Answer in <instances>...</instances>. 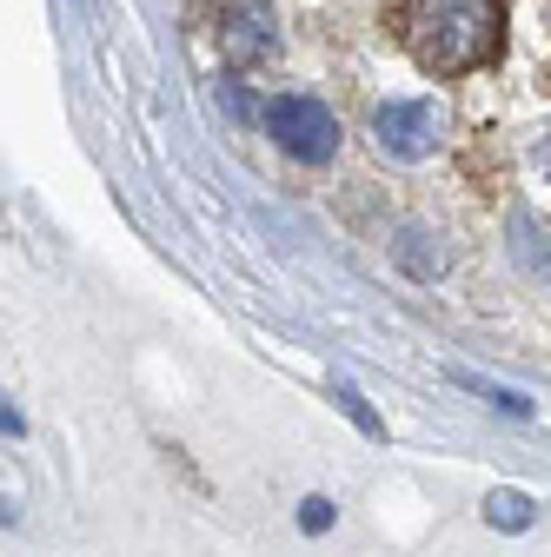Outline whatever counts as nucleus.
<instances>
[{"instance_id":"obj_5","label":"nucleus","mask_w":551,"mask_h":557,"mask_svg":"<svg viewBox=\"0 0 551 557\" xmlns=\"http://www.w3.org/2000/svg\"><path fill=\"white\" fill-rule=\"evenodd\" d=\"M266 47H272V40H266V8L253 0L240 21H226V53H233V60H259Z\"/></svg>"},{"instance_id":"obj_8","label":"nucleus","mask_w":551,"mask_h":557,"mask_svg":"<svg viewBox=\"0 0 551 557\" xmlns=\"http://www.w3.org/2000/svg\"><path fill=\"white\" fill-rule=\"evenodd\" d=\"M326 524H332V505L326 498H306L299 505V531H326Z\"/></svg>"},{"instance_id":"obj_3","label":"nucleus","mask_w":551,"mask_h":557,"mask_svg":"<svg viewBox=\"0 0 551 557\" xmlns=\"http://www.w3.org/2000/svg\"><path fill=\"white\" fill-rule=\"evenodd\" d=\"M372 139H379V153L385 160H426L439 153V139H445V113L439 100H379L372 107Z\"/></svg>"},{"instance_id":"obj_7","label":"nucleus","mask_w":551,"mask_h":557,"mask_svg":"<svg viewBox=\"0 0 551 557\" xmlns=\"http://www.w3.org/2000/svg\"><path fill=\"white\" fill-rule=\"evenodd\" d=\"M339 405H346V411H353V425H359V432H379V418L366 411V398H359L353 385H339Z\"/></svg>"},{"instance_id":"obj_4","label":"nucleus","mask_w":551,"mask_h":557,"mask_svg":"<svg viewBox=\"0 0 551 557\" xmlns=\"http://www.w3.org/2000/svg\"><path fill=\"white\" fill-rule=\"evenodd\" d=\"M392 259H399V272H412V278H439V272H445V246H439L426 226H405L399 246H392Z\"/></svg>"},{"instance_id":"obj_1","label":"nucleus","mask_w":551,"mask_h":557,"mask_svg":"<svg viewBox=\"0 0 551 557\" xmlns=\"http://www.w3.org/2000/svg\"><path fill=\"white\" fill-rule=\"evenodd\" d=\"M392 40L432 81L478 74L505 53V0H392Z\"/></svg>"},{"instance_id":"obj_9","label":"nucleus","mask_w":551,"mask_h":557,"mask_svg":"<svg viewBox=\"0 0 551 557\" xmlns=\"http://www.w3.org/2000/svg\"><path fill=\"white\" fill-rule=\"evenodd\" d=\"M538 173H544V186H551V139L538 147Z\"/></svg>"},{"instance_id":"obj_2","label":"nucleus","mask_w":551,"mask_h":557,"mask_svg":"<svg viewBox=\"0 0 551 557\" xmlns=\"http://www.w3.org/2000/svg\"><path fill=\"white\" fill-rule=\"evenodd\" d=\"M266 126H272V139H280V153L299 160V166H326L339 153V120L313 94H280L266 107Z\"/></svg>"},{"instance_id":"obj_6","label":"nucleus","mask_w":551,"mask_h":557,"mask_svg":"<svg viewBox=\"0 0 551 557\" xmlns=\"http://www.w3.org/2000/svg\"><path fill=\"white\" fill-rule=\"evenodd\" d=\"M531 511H538V505H531L525 492H492V498H486V524H499V531H525Z\"/></svg>"}]
</instances>
